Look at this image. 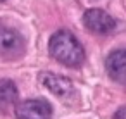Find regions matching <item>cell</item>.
I'll list each match as a JSON object with an SVG mask.
<instances>
[{"instance_id": "6da1fadb", "label": "cell", "mask_w": 126, "mask_h": 119, "mask_svg": "<svg viewBox=\"0 0 126 119\" xmlns=\"http://www.w3.org/2000/svg\"><path fill=\"white\" fill-rule=\"evenodd\" d=\"M48 52L57 62L67 67H79L85 62V50L81 43L67 30H59L50 36Z\"/></svg>"}, {"instance_id": "3957f363", "label": "cell", "mask_w": 126, "mask_h": 119, "mask_svg": "<svg viewBox=\"0 0 126 119\" xmlns=\"http://www.w3.org/2000/svg\"><path fill=\"white\" fill-rule=\"evenodd\" d=\"M14 112L17 119H50L52 105L45 98H30L19 102Z\"/></svg>"}, {"instance_id": "277c9868", "label": "cell", "mask_w": 126, "mask_h": 119, "mask_svg": "<svg viewBox=\"0 0 126 119\" xmlns=\"http://www.w3.org/2000/svg\"><path fill=\"white\" fill-rule=\"evenodd\" d=\"M83 24L95 35H109L116 30V21L102 9H88L83 14Z\"/></svg>"}, {"instance_id": "5b68a950", "label": "cell", "mask_w": 126, "mask_h": 119, "mask_svg": "<svg viewBox=\"0 0 126 119\" xmlns=\"http://www.w3.org/2000/svg\"><path fill=\"white\" fill-rule=\"evenodd\" d=\"M105 71L107 74L119 85H126V50L119 48L109 54L105 59Z\"/></svg>"}, {"instance_id": "9c48e42d", "label": "cell", "mask_w": 126, "mask_h": 119, "mask_svg": "<svg viewBox=\"0 0 126 119\" xmlns=\"http://www.w3.org/2000/svg\"><path fill=\"white\" fill-rule=\"evenodd\" d=\"M0 2H4V0H0Z\"/></svg>"}, {"instance_id": "8992f818", "label": "cell", "mask_w": 126, "mask_h": 119, "mask_svg": "<svg viewBox=\"0 0 126 119\" xmlns=\"http://www.w3.org/2000/svg\"><path fill=\"white\" fill-rule=\"evenodd\" d=\"M40 83L48 91H52L54 95H59V97H67L69 93L74 91V86H73L71 79H67L64 76H59V74H54V73H42L40 74Z\"/></svg>"}, {"instance_id": "ba28073f", "label": "cell", "mask_w": 126, "mask_h": 119, "mask_svg": "<svg viewBox=\"0 0 126 119\" xmlns=\"http://www.w3.org/2000/svg\"><path fill=\"white\" fill-rule=\"evenodd\" d=\"M112 119H126V107H121L116 110V114L112 116Z\"/></svg>"}, {"instance_id": "52a82bcc", "label": "cell", "mask_w": 126, "mask_h": 119, "mask_svg": "<svg viewBox=\"0 0 126 119\" xmlns=\"http://www.w3.org/2000/svg\"><path fill=\"white\" fill-rule=\"evenodd\" d=\"M17 105V86L11 79H0V112H9Z\"/></svg>"}, {"instance_id": "7a4b0ae2", "label": "cell", "mask_w": 126, "mask_h": 119, "mask_svg": "<svg viewBox=\"0 0 126 119\" xmlns=\"http://www.w3.org/2000/svg\"><path fill=\"white\" fill-rule=\"evenodd\" d=\"M24 50H26V42L23 35L7 24H0V57L14 60L19 59L24 54Z\"/></svg>"}]
</instances>
